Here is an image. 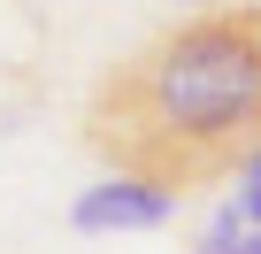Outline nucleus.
Wrapping results in <instances>:
<instances>
[{
	"instance_id": "f257e3e1",
	"label": "nucleus",
	"mask_w": 261,
	"mask_h": 254,
	"mask_svg": "<svg viewBox=\"0 0 261 254\" xmlns=\"http://www.w3.org/2000/svg\"><path fill=\"white\" fill-rule=\"evenodd\" d=\"M85 147L169 200L261 154V0L200 8L123 54L92 85Z\"/></svg>"
},
{
	"instance_id": "f03ea898",
	"label": "nucleus",
	"mask_w": 261,
	"mask_h": 254,
	"mask_svg": "<svg viewBox=\"0 0 261 254\" xmlns=\"http://www.w3.org/2000/svg\"><path fill=\"white\" fill-rule=\"evenodd\" d=\"M169 216H177V200L154 193V185H139V177H100L92 193L69 200V223L85 239H100V231H162Z\"/></svg>"
},
{
	"instance_id": "7ed1b4c3",
	"label": "nucleus",
	"mask_w": 261,
	"mask_h": 254,
	"mask_svg": "<svg viewBox=\"0 0 261 254\" xmlns=\"http://www.w3.org/2000/svg\"><path fill=\"white\" fill-rule=\"evenodd\" d=\"M200 254H261V231H246V223L230 216V200H223L215 223H207V239H200Z\"/></svg>"
},
{
	"instance_id": "20e7f679",
	"label": "nucleus",
	"mask_w": 261,
	"mask_h": 254,
	"mask_svg": "<svg viewBox=\"0 0 261 254\" xmlns=\"http://www.w3.org/2000/svg\"><path fill=\"white\" fill-rule=\"evenodd\" d=\"M230 177H238V193H230V216H238L246 231H261V154H246Z\"/></svg>"
}]
</instances>
